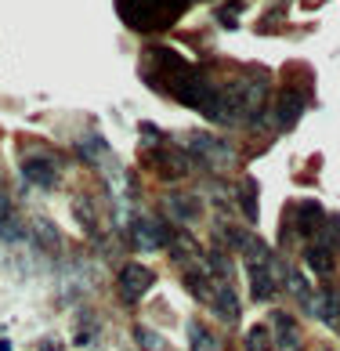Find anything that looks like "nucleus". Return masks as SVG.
<instances>
[{"mask_svg": "<svg viewBox=\"0 0 340 351\" xmlns=\"http://www.w3.org/2000/svg\"><path fill=\"white\" fill-rule=\"evenodd\" d=\"M322 221H326V210L319 199H293L290 210L282 214V236L290 232L297 239H315Z\"/></svg>", "mask_w": 340, "mask_h": 351, "instance_id": "obj_1", "label": "nucleus"}, {"mask_svg": "<svg viewBox=\"0 0 340 351\" xmlns=\"http://www.w3.org/2000/svg\"><path fill=\"white\" fill-rule=\"evenodd\" d=\"M185 152L192 156V160H199V167H206V171H214V174H225L228 167L235 163V152L228 149V141H221L214 134H189Z\"/></svg>", "mask_w": 340, "mask_h": 351, "instance_id": "obj_2", "label": "nucleus"}, {"mask_svg": "<svg viewBox=\"0 0 340 351\" xmlns=\"http://www.w3.org/2000/svg\"><path fill=\"white\" fill-rule=\"evenodd\" d=\"M58 178H62L58 156H51L47 149L22 152V181H29V185H36V189H55Z\"/></svg>", "mask_w": 340, "mask_h": 351, "instance_id": "obj_3", "label": "nucleus"}, {"mask_svg": "<svg viewBox=\"0 0 340 351\" xmlns=\"http://www.w3.org/2000/svg\"><path fill=\"white\" fill-rule=\"evenodd\" d=\"M145 163L152 167L160 178H185L195 171V160L185 152V149H170V145H156L149 156H145Z\"/></svg>", "mask_w": 340, "mask_h": 351, "instance_id": "obj_4", "label": "nucleus"}, {"mask_svg": "<svg viewBox=\"0 0 340 351\" xmlns=\"http://www.w3.org/2000/svg\"><path fill=\"white\" fill-rule=\"evenodd\" d=\"M130 239H134V246L141 254H152V250H163L167 246L170 228L163 225L160 217H152V214H138L134 221H130Z\"/></svg>", "mask_w": 340, "mask_h": 351, "instance_id": "obj_5", "label": "nucleus"}, {"mask_svg": "<svg viewBox=\"0 0 340 351\" xmlns=\"http://www.w3.org/2000/svg\"><path fill=\"white\" fill-rule=\"evenodd\" d=\"M152 282H156V276H152V268H145V265H123L120 268V279H116L120 297H123L127 304H138L141 297L152 290Z\"/></svg>", "mask_w": 340, "mask_h": 351, "instance_id": "obj_6", "label": "nucleus"}, {"mask_svg": "<svg viewBox=\"0 0 340 351\" xmlns=\"http://www.w3.org/2000/svg\"><path fill=\"white\" fill-rule=\"evenodd\" d=\"M167 250H170V257H174V261H178L181 268H185V265H195V261H203L199 239H195L189 228H170Z\"/></svg>", "mask_w": 340, "mask_h": 351, "instance_id": "obj_7", "label": "nucleus"}, {"mask_svg": "<svg viewBox=\"0 0 340 351\" xmlns=\"http://www.w3.org/2000/svg\"><path fill=\"white\" fill-rule=\"evenodd\" d=\"M271 326H276V351H304V337H300L297 322L286 311L271 315Z\"/></svg>", "mask_w": 340, "mask_h": 351, "instance_id": "obj_8", "label": "nucleus"}, {"mask_svg": "<svg viewBox=\"0 0 340 351\" xmlns=\"http://www.w3.org/2000/svg\"><path fill=\"white\" fill-rule=\"evenodd\" d=\"M308 109V95L304 90H297V87H286L282 90V98H279V112H276V123L279 127H293L300 120V112Z\"/></svg>", "mask_w": 340, "mask_h": 351, "instance_id": "obj_9", "label": "nucleus"}, {"mask_svg": "<svg viewBox=\"0 0 340 351\" xmlns=\"http://www.w3.org/2000/svg\"><path fill=\"white\" fill-rule=\"evenodd\" d=\"M29 239L40 246L44 254H58V246H62L58 232H55V225H51L47 217H33V221H29Z\"/></svg>", "mask_w": 340, "mask_h": 351, "instance_id": "obj_10", "label": "nucleus"}, {"mask_svg": "<svg viewBox=\"0 0 340 351\" xmlns=\"http://www.w3.org/2000/svg\"><path fill=\"white\" fill-rule=\"evenodd\" d=\"M76 149H80V156L90 167H109V145H106V138H101V134H84Z\"/></svg>", "mask_w": 340, "mask_h": 351, "instance_id": "obj_11", "label": "nucleus"}, {"mask_svg": "<svg viewBox=\"0 0 340 351\" xmlns=\"http://www.w3.org/2000/svg\"><path fill=\"white\" fill-rule=\"evenodd\" d=\"M185 333H189V344H192V351H225V344H221L217 337H214L210 330H206L203 322H195V319L185 326Z\"/></svg>", "mask_w": 340, "mask_h": 351, "instance_id": "obj_12", "label": "nucleus"}, {"mask_svg": "<svg viewBox=\"0 0 340 351\" xmlns=\"http://www.w3.org/2000/svg\"><path fill=\"white\" fill-rule=\"evenodd\" d=\"M167 210L174 221H181V225H192L195 217H199V199L192 196H167Z\"/></svg>", "mask_w": 340, "mask_h": 351, "instance_id": "obj_13", "label": "nucleus"}, {"mask_svg": "<svg viewBox=\"0 0 340 351\" xmlns=\"http://www.w3.org/2000/svg\"><path fill=\"white\" fill-rule=\"evenodd\" d=\"M73 217L84 225L87 236L98 239V214H95V203H90L87 196H76V199H73Z\"/></svg>", "mask_w": 340, "mask_h": 351, "instance_id": "obj_14", "label": "nucleus"}, {"mask_svg": "<svg viewBox=\"0 0 340 351\" xmlns=\"http://www.w3.org/2000/svg\"><path fill=\"white\" fill-rule=\"evenodd\" d=\"M304 265H308L311 271H315V276H333V268H337L333 254H330V250H322V246H308Z\"/></svg>", "mask_w": 340, "mask_h": 351, "instance_id": "obj_15", "label": "nucleus"}, {"mask_svg": "<svg viewBox=\"0 0 340 351\" xmlns=\"http://www.w3.org/2000/svg\"><path fill=\"white\" fill-rule=\"evenodd\" d=\"M315 246H322V250H337L340 246V214H330L322 221V228H319V236H315Z\"/></svg>", "mask_w": 340, "mask_h": 351, "instance_id": "obj_16", "label": "nucleus"}, {"mask_svg": "<svg viewBox=\"0 0 340 351\" xmlns=\"http://www.w3.org/2000/svg\"><path fill=\"white\" fill-rule=\"evenodd\" d=\"M239 206H243V214L250 221H257V181L254 178L239 181Z\"/></svg>", "mask_w": 340, "mask_h": 351, "instance_id": "obj_17", "label": "nucleus"}, {"mask_svg": "<svg viewBox=\"0 0 340 351\" xmlns=\"http://www.w3.org/2000/svg\"><path fill=\"white\" fill-rule=\"evenodd\" d=\"M243 351H276V341H271V333L265 326H254V330H246Z\"/></svg>", "mask_w": 340, "mask_h": 351, "instance_id": "obj_18", "label": "nucleus"}, {"mask_svg": "<svg viewBox=\"0 0 340 351\" xmlns=\"http://www.w3.org/2000/svg\"><path fill=\"white\" fill-rule=\"evenodd\" d=\"M134 341L141 344V351H167V341H163L160 333H152L149 326H138L134 330Z\"/></svg>", "mask_w": 340, "mask_h": 351, "instance_id": "obj_19", "label": "nucleus"}, {"mask_svg": "<svg viewBox=\"0 0 340 351\" xmlns=\"http://www.w3.org/2000/svg\"><path fill=\"white\" fill-rule=\"evenodd\" d=\"M0 239L4 243H19V239H25V228H19V221H0Z\"/></svg>", "mask_w": 340, "mask_h": 351, "instance_id": "obj_20", "label": "nucleus"}, {"mask_svg": "<svg viewBox=\"0 0 340 351\" xmlns=\"http://www.w3.org/2000/svg\"><path fill=\"white\" fill-rule=\"evenodd\" d=\"M11 217V196L4 192V185H0V221H8Z\"/></svg>", "mask_w": 340, "mask_h": 351, "instance_id": "obj_21", "label": "nucleus"}, {"mask_svg": "<svg viewBox=\"0 0 340 351\" xmlns=\"http://www.w3.org/2000/svg\"><path fill=\"white\" fill-rule=\"evenodd\" d=\"M0 351H11V344H8V341H0Z\"/></svg>", "mask_w": 340, "mask_h": 351, "instance_id": "obj_22", "label": "nucleus"}, {"mask_svg": "<svg viewBox=\"0 0 340 351\" xmlns=\"http://www.w3.org/2000/svg\"><path fill=\"white\" fill-rule=\"evenodd\" d=\"M304 4H308V8H315V4H322V0H304Z\"/></svg>", "mask_w": 340, "mask_h": 351, "instance_id": "obj_23", "label": "nucleus"}]
</instances>
